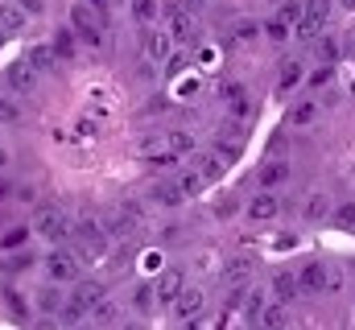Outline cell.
Instances as JSON below:
<instances>
[{"instance_id": "obj_51", "label": "cell", "mask_w": 355, "mask_h": 330, "mask_svg": "<svg viewBox=\"0 0 355 330\" xmlns=\"http://www.w3.org/2000/svg\"><path fill=\"white\" fill-rule=\"evenodd\" d=\"M4 42H8V33H4V25H0V46H4Z\"/></svg>"}, {"instance_id": "obj_30", "label": "cell", "mask_w": 355, "mask_h": 330, "mask_svg": "<svg viewBox=\"0 0 355 330\" xmlns=\"http://www.w3.org/2000/svg\"><path fill=\"white\" fill-rule=\"evenodd\" d=\"M277 21H285L289 29L302 21V4H293V0H285V4H277Z\"/></svg>"}, {"instance_id": "obj_47", "label": "cell", "mask_w": 355, "mask_h": 330, "mask_svg": "<svg viewBox=\"0 0 355 330\" xmlns=\"http://www.w3.org/2000/svg\"><path fill=\"white\" fill-rule=\"evenodd\" d=\"M91 8H95V12H99V17H107V0H87Z\"/></svg>"}, {"instance_id": "obj_20", "label": "cell", "mask_w": 355, "mask_h": 330, "mask_svg": "<svg viewBox=\"0 0 355 330\" xmlns=\"http://www.w3.org/2000/svg\"><path fill=\"white\" fill-rule=\"evenodd\" d=\"M331 211H335V207H331V198H327L322 190H314V194L306 198V219H314V223H322V219H327Z\"/></svg>"}, {"instance_id": "obj_22", "label": "cell", "mask_w": 355, "mask_h": 330, "mask_svg": "<svg viewBox=\"0 0 355 330\" xmlns=\"http://www.w3.org/2000/svg\"><path fill=\"white\" fill-rule=\"evenodd\" d=\"M331 4H335V0H306V4H302V17H306L310 25H318V29H322V25H327V17H331Z\"/></svg>"}, {"instance_id": "obj_35", "label": "cell", "mask_w": 355, "mask_h": 330, "mask_svg": "<svg viewBox=\"0 0 355 330\" xmlns=\"http://www.w3.org/2000/svg\"><path fill=\"white\" fill-rule=\"evenodd\" d=\"M339 227H355V202H339V211H331Z\"/></svg>"}, {"instance_id": "obj_14", "label": "cell", "mask_w": 355, "mask_h": 330, "mask_svg": "<svg viewBox=\"0 0 355 330\" xmlns=\"http://www.w3.org/2000/svg\"><path fill=\"white\" fill-rule=\"evenodd\" d=\"M25 62H29L37 75H50V71H58V58H54V50H50V46H29Z\"/></svg>"}, {"instance_id": "obj_38", "label": "cell", "mask_w": 355, "mask_h": 330, "mask_svg": "<svg viewBox=\"0 0 355 330\" xmlns=\"http://www.w3.org/2000/svg\"><path fill=\"white\" fill-rule=\"evenodd\" d=\"M132 306H137V310H153V306H157V302H153V289H149V285H145V289H137Z\"/></svg>"}, {"instance_id": "obj_12", "label": "cell", "mask_w": 355, "mask_h": 330, "mask_svg": "<svg viewBox=\"0 0 355 330\" xmlns=\"http://www.w3.org/2000/svg\"><path fill=\"white\" fill-rule=\"evenodd\" d=\"M141 50H145V58H149V62H166V58H170V33L149 29V33L141 37Z\"/></svg>"}, {"instance_id": "obj_5", "label": "cell", "mask_w": 355, "mask_h": 330, "mask_svg": "<svg viewBox=\"0 0 355 330\" xmlns=\"http://www.w3.org/2000/svg\"><path fill=\"white\" fill-rule=\"evenodd\" d=\"M186 289V277H182V268H166L162 272V281L153 285V302L157 306H174V297Z\"/></svg>"}, {"instance_id": "obj_4", "label": "cell", "mask_w": 355, "mask_h": 330, "mask_svg": "<svg viewBox=\"0 0 355 330\" xmlns=\"http://www.w3.org/2000/svg\"><path fill=\"white\" fill-rule=\"evenodd\" d=\"M75 240H79V252L91 256V260H99V256L107 252V236H103V227H99L95 219H83V223L75 227Z\"/></svg>"}, {"instance_id": "obj_1", "label": "cell", "mask_w": 355, "mask_h": 330, "mask_svg": "<svg viewBox=\"0 0 355 330\" xmlns=\"http://www.w3.org/2000/svg\"><path fill=\"white\" fill-rule=\"evenodd\" d=\"M71 29H75V37H83L91 46H103V17L91 8L87 0L71 4Z\"/></svg>"}, {"instance_id": "obj_36", "label": "cell", "mask_w": 355, "mask_h": 330, "mask_svg": "<svg viewBox=\"0 0 355 330\" xmlns=\"http://www.w3.org/2000/svg\"><path fill=\"white\" fill-rule=\"evenodd\" d=\"M17 120H21L17 103H12V99H0V124H17Z\"/></svg>"}, {"instance_id": "obj_21", "label": "cell", "mask_w": 355, "mask_h": 330, "mask_svg": "<svg viewBox=\"0 0 355 330\" xmlns=\"http://www.w3.org/2000/svg\"><path fill=\"white\" fill-rule=\"evenodd\" d=\"M272 289H277L281 306H289V302H293V297L302 293V289H297V277H293V272H277V277H272Z\"/></svg>"}, {"instance_id": "obj_16", "label": "cell", "mask_w": 355, "mask_h": 330, "mask_svg": "<svg viewBox=\"0 0 355 330\" xmlns=\"http://www.w3.org/2000/svg\"><path fill=\"white\" fill-rule=\"evenodd\" d=\"M0 25H4V33H21V29L29 25V17H25L12 0H0Z\"/></svg>"}, {"instance_id": "obj_41", "label": "cell", "mask_w": 355, "mask_h": 330, "mask_svg": "<svg viewBox=\"0 0 355 330\" xmlns=\"http://www.w3.org/2000/svg\"><path fill=\"white\" fill-rule=\"evenodd\" d=\"M331 79H335V71H331V67H318V71L310 75V87H327Z\"/></svg>"}, {"instance_id": "obj_7", "label": "cell", "mask_w": 355, "mask_h": 330, "mask_svg": "<svg viewBox=\"0 0 355 330\" xmlns=\"http://www.w3.org/2000/svg\"><path fill=\"white\" fill-rule=\"evenodd\" d=\"M281 215V198L272 194V190H257V198L248 202V219L252 223H268V219H277Z\"/></svg>"}, {"instance_id": "obj_34", "label": "cell", "mask_w": 355, "mask_h": 330, "mask_svg": "<svg viewBox=\"0 0 355 330\" xmlns=\"http://www.w3.org/2000/svg\"><path fill=\"white\" fill-rule=\"evenodd\" d=\"M37 306H42V314H58V306H62L58 289H42V293H37Z\"/></svg>"}, {"instance_id": "obj_49", "label": "cell", "mask_w": 355, "mask_h": 330, "mask_svg": "<svg viewBox=\"0 0 355 330\" xmlns=\"http://www.w3.org/2000/svg\"><path fill=\"white\" fill-rule=\"evenodd\" d=\"M347 54H352V58H355V33H352V37H347Z\"/></svg>"}, {"instance_id": "obj_2", "label": "cell", "mask_w": 355, "mask_h": 330, "mask_svg": "<svg viewBox=\"0 0 355 330\" xmlns=\"http://www.w3.org/2000/svg\"><path fill=\"white\" fill-rule=\"evenodd\" d=\"M33 227H37V236H46V240H67V236H71V219H67L62 207H42L37 219H33Z\"/></svg>"}, {"instance_id": "obj_24", "label": "cell", "mask_w": 355, "mask_h": 330, "mask_svg": "<svg viewBox=\"0 0 355 330\" xmlns=\"http://www.w3.org/2000/svg\"><path fill=\"white\" fill-rule=\"evenodd\" d=\"M162 141H166V149H170L174 157H182V153H194V137H190L186 128H174V132H170V137H162Z\"/></svg>"}, {"instance_id": "obj_6", "label": "cell", "mask_w": 355, "mask_h": 330, "mask_svg": "<svg viewBox=\"0 0 355 330\" xmlns=\"http://www.w3.org/2000/svg\"><path fill=\"white\" fill-rule=\"evenodd\" d=\"M297 289L302 293H322V289H331V268L327 264H306L302 272H297Z\"/></svg>"}, {"instance_id": "obj_3", "label": "cell", "mask_w": 355, "mask_h": 330, "mask_svg": "<svg viewBox=\"0 0 355 330\" xmlns=\"http://www.w3.org/2000/svg\"><path fill=\"white\" fill-rule=\"evenodd\" d=\"M46 277H50L54 285H75V281H79V260H75L71 252L54 248V252L46 256Z\"/></svg>"}, {"instance_id": "obj_46", "label": "cell", "mask_w": 355, "mask_h": 330, "mask_svg": "<svg viewBox=\"0 0 355 330\" xmlns=\"http://www.w3.org/2000/svg\"><path fill=\"white\" fill-rule=\"evenodd\" d=\"M33 330H58V318H54V314H46V318H42Z\"/></svg>"}, {"instance_id": "obj_19", "label": "cell", "mask_w": 355, "mask_h": 330, "mask_svg": "<svg viewBox=\"0 0 355 330\" xmlns=\"http://www.w3.org/2000/svg\"><path fill=\"white\" fill-rule=\"evenodd\" d=\"M314 120H318V103H314V99H302V103L289 107V124L306 128V124H314Z\"/></svg>"}, {"instance_id": "obj_45", "label": "cell", "mask_w": 355, "mask_h": 330, "mask_svg": "<svg viewBox=\"0 0 355 330\" xmlns=\"http://www.w3.org/2000/svg\"><path fill=\"white\" fill-rule=\"evenodd\" d=\"M261 306H265V297H261V289H257V293H252V297H248V314H252V318H257V314H261Z\"/></svg>"}, {"instance_id": "obj_53", "label": "cell", "mask_w": 355, "mask_h": 330, "mask_svg": "<svg viewBox=\"0 0 355 330\" xmlns=\"http://www.w3.org/2000/svg\"><path fill=\"white\" fill-rule=\"evenodd\" d=\"M124 330H141V327H137V322H128V327H124Z\"/></svg>"}, {"instance_id": "obj_26", "label": "cell", "mask_w": 355, "mask_h": 330, "mask_svg": "<svg viewBox=\"0 0 355 330\" xmlns=\"http://www.w3.org/2000/svg\"><path fill=\"white\" fill-rule=\"evenodd\" d=\"M132 21L153 25L157 21V0H132Z\"/></svg>"}, {"instance_id": "obj_11", "label": "cell", "mask_w": 355, "mask_h": 330, "mask_svg": "<svg viewBox=\"0 0 355 330\" xmlns=\"http://www.w3.org/2000/svg\"><path fill=\"white\" fill-rule=\"evenodd\" d=\"M103 297H107V293H103V285H99V281H75V293H71V306H79V310L87 314L91 306H95V302H103Z\"/></svg>"}, {"instance_id": "obj_13", "label": "cell", "mask_w": 355, "mask_h": 330, "mask_svg": "<svg viewBox=\"0 0 355 330\" xmlns=\"http://www.w3.org/2000/svg\"><path fill=\"white\" fill-rule=\"evenodd\" d=\"M194 29H198V25H194V17H190V12H186V8H170V37H174V42H190V37H194Z\"/></svg>"}, {"instance_id": "obj_10", "label": "cell", "mask_w": 355, "mask_h": 330, "mask_svg": "<svg viewBox=\"0 0 355 330\" xmlns=\"http://www.w3.org/2000/svg\"><path fill=\"white\" fill-rule=\"evenodd\" d=\"M4 82H8L12 91H21V95H29V91L37 87V71H33L29 62H12V67L4 71Z\"/></svg>"}, {"instance_id": "obj_33", "label": "cell", "mask_w": 355, "mask_h": 330, "mask_svg": "<svg viewBox=\"0 0 355 330\" xmlns=\"http://www.w3.org/2000/svg\"><path fill=\"white\" fill-rule=\"evenodd\" d=\"M174 186L182 190V194H198V190H202V173H198V169H190V173H182V177H178Z\"/></svg>"}, {"instance_id": "obj_23", "label": "cell", "mask_w": 355, "mask_h": 330, "mask_svg": "<svg viewBox=\"0 0 355 330\" xmlns=\"http://www.w3.org/2000/svg\"><path fill=\"white\" fill-rule=\"evenodd\" d=\"M149 198H153L157 207H178V202H182V190H178L174 182H157V186L149 190Z\"/></svg>"}, {"instance_id": "obj_50", "label": "cell", "mask_w": 355, "mask_h": 330, "mask_svg": "<svg viewBox=\"0 0 355 330\" xmlns=\"http://www.w3.org/2000/svg\"><path fill=\"white\" fill-rule=\"evenodd\" d=\"M4 165H8V153H4V145H0V169H4Z\"/></svg>"}, {"instance_id": "obj_28", "label": "cell", "mask_w": 355, "mask_h": 330, "mask_svg": "<svg viewBox=\"0 0 355 330\" xmlns=\"http://www.w3.org/2000/svg\"><path fill=\"white\" fill-rule=\"evenodd\" d=\"M33 260H37V256H33V252L25 248V252H12V256H4V268H8V272H25V268H29Z\"/></svg>"}, {"instance_id": "obj_8", "label": "cell", "mask_w": 355, "mask_h": 330, "mask_svg": "<svg viewBox=\"0 0 355 330\" xmlns=\"http://www.w3.org/2000/svg\"><path fill=\"white\" fill-rule=\"evenodd\" d=\"M202 306H207V293L194 285V289H182L174 297V314L182 318V322H190V318H198L202 314Z\"/></svg>"}, {"instance_id": "obj_25", "label": "cell", "mask_w": 355, "mask_h": 330, "mask_svg": "<svg viewBox=\"0 0 355 330\" xmlns=\"http://www.w3.org/2000/svg\"><path fill=\"white\" fill-rule=\"evenodd\" d=\"M302 75H306V71H302V62H285V67H281V79H277V87H281V91H293V87L302 82Z\"/></svg>"}, {"instance_id": "obj_9", "label": "cell", "mask_w": 355, "mask_h": 330, "mask_svg": "<svg viewBox=\"0 0 355 330\" xmlns=\"http://www.w3.org/2000/svg\"><path fill=\"white\" fill-rule=\"evenodd\" d=\"M257 272V264H252V256H232V260H223V268H219V277H223V285H244L248 277Z\"/></svg>"}, {"instance_id": "obj_43", "label": "cell", "mask_w": 355, "mask_h": 330, "mask_svg": "<svg viewBox=\"0 0 355 330\" xmlns=\"http://www.w3.org/2000/svg\"><path fill=\"white\" fill-rule=\"evenodd\" d=\"M215 215H219V219H232V215H236V202H232V198L215 202Z\"/></svg>"}, {"instance_id": "obj_40", "label": "cell", "mask_w": 355, "mask_h": 330, "mask_svg": "<svg viewBox=\"0 0 355 330\" xmlns=\"http://www.w3.org/2000/svg\"><path fill=\"white\" fill-rule=\"evenodd\" d=\"M12 4H17V8H21L25 17H37V12L46 8V0H12Z\"/></svg>"}, {"instance_id": "obj_32", "label": "cell", "mask_w": 355, "mask_h": 330, "mask_svg": "<svg viewBox=\"0 0 355 330\" xmlns=\"http://www.w3.org/2000/svg\"><path fill=\"white\" fill-rule=\"evenodd\" d=\"M25 240H29V227H12V232H4L0 248L4 252H17V248H25Z\"/></svg>"}, {"instance_id": "obj_42", "label": "cell", "mask_w": 355, "mask_h": 330, "mask_svg": "<svg viewBox=\"0 0 355 330\" xmlns=\"http://www.w3.org/2000/svg\"><path fill=\"white\" fill-rule=\"evenodd\" d=\"M293 29H297V37H302V42H310V37H318V25H310L306 17H302V21H297Z\"/></svg>"}, {"instance_id": "obj_52", "label": "cell", "mask_w": 355, "mask_h": 330, "mask_svg": "<svg viewBox=\"0 0 355 330\" xmlns=\"http://www.w3.org/2000/svg\"><path fill=\"white\" fill-rule=\"evenodd\" d=\"M343 8H355V0H343Z\"/></svg>"}, {"instance_id": "obj_17", "label": "cell", "mask_w": 355, "mask_h": 330, "mask_svg": "<svg viewBox=\"0 0 355 330\" xmlns=\"http://www.w3.org/2000/svg\"><path fill=\"white\" fill-rule=\"evenodd\" d=\"M50 50H54V58H75V50H79L75 29H71V25H67V29H58V33H54V42H50Z\"/></svg>"}, {"instance_id": "obj_44", "label": "cell", "mask_w": 355, "mask_h": 330, "mask_svg": "<svg viewBox=\"0 0 355 330\" xmlns=\"http://www.w3.org/2000/svg\"><path fill=\"white\" fill-rule=\"evenodd\" d=\"M4 297H8V310H12V314H17V318H21V314H25V310H29V306H25V302H21V297H17V293H4Z\"/></svg>"}, {"instance_id": "obj_31", "label": "cell", "mask_w": 355, "mask_h": 330, "mask_svg": "<svg viewBox=\"0 0 355 330\" xmlns=\"http://www.w3.org/2000/svg\"><path fill=\"white\" fill-rule=\"evenodd\" d=\"M257 33H261V25H257V21H240V25L232 29V42H240V46H244V42H257Z\"/></svg>"}, {"instance_id": "obj_15", "label": "cell", "mask_w": 355, "mask_h": 330, "mask_svg": "<svg viewBox=\"0 0 355 330\" xmlns=\"http://www.w3.org/2000/svg\"><path fill=\"white\" fill-rule=\"evenodd\" d=\"M281 182H289V165L285 162L261 165V173H257V186H261V190H272V186H281Z\"/></svg>"}, {"instance_id": "obj_29", "label": "cell", "mask_w": 355, "mask_h": 330, "mask_svg": "<svg viewBox=\"0 0 355 330\" xmlns=\"http://www.w3.org/2000/svg\"><path fill=\"white\" fill-rule=\"evenodd\" d=\"M223 157H219V153H211V157H202V162H198V173H202V182H207V177H223Z\"/></svg>"}, {"instance_id": "obj_54", "label": "cell", "mask_w": 355, "mask_h": 330, "mask_svg": "<svg viewBox=\"0 0 355 330\" xmlns=\"http://www.w3.org/2000/svg\"><path fill=\"white\" fill-rule=\"evenodd\" d=\"M265 4H285V0H265Z\"/></svg>"}, {"instance_id": "obj_18", "label": "cell", "mask_w": 355, "mask_h": 330, "mask_svg": "<svg viewBox=\"0 0 355 330\" xmlns=\"http://www.w3.org/2000/svg\"><path fill=\"white\" fill-rule=\"evenodd\" d=\"M257 318H261V327H265V330H285V327H289V310H285L281 302H277V306H261V314H257Z\"/></svg>"}, {"instance_id": "obj_48", "label": "cell", "mask_w": 355, "mask_h": 330, "mask_svg": "<svg viewBox=\"0 0 355 330\" xmlns=\"http://www.w3.org/2000/svg\"><path fill=\"white\" fill-rule=\"evenodd\" d=\"M8 194H12V186H8V177H0V202H4Z\"/></svg>"}, {"instance_id": "obj_39", "label": "cell", "mask_w": 355, "mask_h": 330, "mask_svg": "<svg viewBox=\"0 0 355 330\" xmlns=\"http://www.w3.org/2000/svg\"><path fill=\"white\" fill-rule=\"evenodd\" d=\"M91 310H95V322H112V314H116V310H112V302H107V297H103V302H95V306H91Z\"/></svg>"}, {"instance_id": "obj_37", "label": "cell", "mask_w": 355, "mask_h": 330, "mask_svg": "<svg viewBox=\"0 0 355 330\" xmlns=\"http://www.w3.org/2000/svg\"><path fill=\"white\" fill-rule=\"evenodd\" d=\"M265 33H268V37H272V42H285V37H289V25L272 17V21H268V25H265Z\"/></svg>"}, {"instance_id": "obj_27", "label": "cell", "mask_w": 355, "mask_h": 330, "mask_svg": "<svg viewBox=\"0 0 355 330\" xmlns=\"http://www.w3.org/2000/svg\"><path fill=\"white\" fill-rule=\"evenodd\" d=\"M314 54H318V62H322V67H331V62L339 58V42H335V37H322V42L314 46Z\"/></svg>"}]
</instances>
